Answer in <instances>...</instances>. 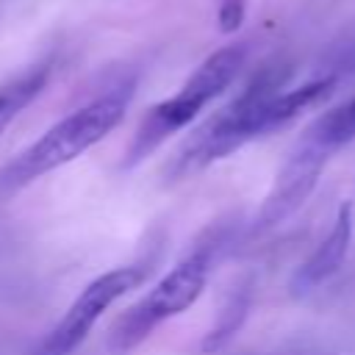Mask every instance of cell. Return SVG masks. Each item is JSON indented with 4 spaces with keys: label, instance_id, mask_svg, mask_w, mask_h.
<instances>
[{
    "label": "cell",
    "instance_id": "1",
    "mask_svg": "<svg viewBox=\"0 0 355 355\" xmlns=\"http://www.w3.org/2000/svg\"><path fill=\"white\" fill-rule=\"evenodd\" d=\"M130 86H114L50 125L0 169V194H14L100 144L128 114Z\"/></svg>",
    "mask_w": 355,
    "mask_h": 355
},
{
    "label": "cell",
    "instance_id": "2",
    "mask_svg": "<svg viewBox=\"0 0 355 355\" xmlns=\"http://www.w3.org/2000/svg\"><path fill=\"white\" fill-rule=\"evenodd\" d=\"M247 61V47L244 44H225L214 50L189 78L186 83L169 94L166 100L155 103L139 122L128 153H125V166L141 164L153 150H158L166 139H172L178 130L191 125L219 94L227 92V86L239 78L241 67Z\"/></svg>",
    "mask_w": 355,
    "mask_h": 355
},
{
    "label": "cell",
    "instance_id": "3",
    "mask_svg": "<svg viewBox=\"0 0 355 355\" xmlns=\"http://www.w3.org/2000/svg\"><path fill=\"white\" fill-rule=\"evenodd\" d=\"M219 241H202L197 244L178 266H172L144 297H139L111 327L108 349L116 355H128L141 341H147L161 324L189 311L200 294L205 291V283L214 269Z\"/></svg>",
    "mask_w": 355,
    "mask_h": 355
},
{
    "label": "cell",
    "instance_id": "4",
    "mask_svg": "<svg viewBox=\"0 0 355 355\" xmlns=\"http://www.w3.org/2000/svg\"><path fill=\"white\" fill-rule=\"evenodd\" d=\"M147 275V266H116L94 280H89L80 294L72 300V305L61 313V319L53 324V330L42 338L33 355H72L94 330V324L105 316L111 305H116L125 294H130Z\"/></svg>",
    "mask_w": 355,
    "mask_h": 355
},
{
    "label": "cell",
    "instance_id": "5",
    "mask_svg": "<svg viewBox=\"0 0 355 355\" xmlns=\"http://www.w3.org/2000/svg\"><path fill=\"white\" fill-rule=\"evenodd\" d=\"M330 158H333V153L319 139H313L308 130H302V136L291 147L288 158L277 169L275 183L252 219V233L263 236V233L275 230L277 225H283L288 216H294L302 208V202L311 197V191L316 189Z\"/></svg>",
    "mask_w": 355,
    "mask_h": 355
},
{
    "label": "cell",
    "instance_id": "6",
    "mask_svg": "<svg viewBox=\"0 0 355 355\" xmlns=\"http://www.w3.org/2000/svg\"><path fill=\"white\" fill-rule=\"evenodd\" d=\"M349 241H352V205L344 202L336 214V222H333L330 233L319 241V247L294 272L291 294L302 297V294H311L313 288H319L322 283H327L341 269V263L347 258V250H349Z\"/></svg>",
    "mask_w": 355,
    "mask_h": 355
},
{
    "label": "cell",
    "instance_id": "7",
    "mask_svg": "<svg viewBox=\"0 0 355 355\" xmlns=\"http://www.w3.org/2000/svg\"><path fill=\"white\" fill-rule=\"evenodd\" d=\"M53 75V61H36L11 80L0 86V136L8 130V125L44 92Z\"/></svg>",
    "mask_w": 355,
    "mask_h": 355
},
{
    "label": "cell",
    "instance_id": "8",
    "mask_svg": "<svg viewBox=\"0 0 355 355\" xmlns=\"http://www.w3.org/2000/svg\"><path fill=\"white\" fill-rule=\"evenodd\" d=\"M305 130L313 139H319L330 153L355 141V94L347 103H341V105L324 111L322 116H316Z\"/></svg>",
    "mask_w": 355,
    "mask_h": 355
},
{
    "label": "cell",
    "instance_id": "9",
    "mask_svg": "<svg viewBox=\"0 0 355 355\" xmlns=\"http://www.w3.org/2000/svg\"><path fill=\"white\" fill-rule=\"evenodd\" d=\"M244 8H247L244 0H219V11H216L219 31H225V33L239 31L244 22Z\"/></svg>",
    "mask_w": 355,
    "mask_h": 355
}]
</instances>
